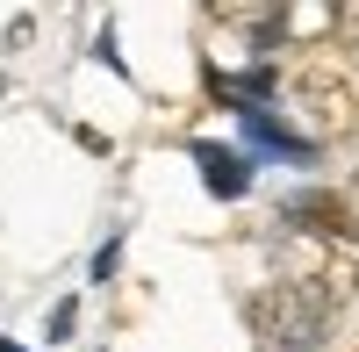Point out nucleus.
<instances>
[{
    "instance_id": "obj_2",
    "label": "nucleus",
    "mask_w": 359,
    "mask_h": 352,
    "mask_svg": "<svg viewBox=\"0 0 359 352\" xmlns=\"http://www.w3.org/2000/svg\"><path fill=\"white\" fill-rule=\"evenodd\" d=\"M287 101H294V115H302L316 137H352L359 130V79L338 57H309V65L287 79Z\"/></svg>"
},
{
    "instance_id": "obj_3",
    "label": "nucleus",
    "mask_w": 359,
    "mask_h": 352,
    "mask_svg": "<svg viewBox=\"0 0 359 352\" xmlns=\"http://www.w3.org/2000/svg\"><path fill=\"white\" fill-rule=\"evenodd\" d=\"M287 223L316 230V238H352V230H359V209H352V194H331V187H302V194L287 201Z\"/></svg>"
},
{
    "instance_id": "obj_4",
    "label": "nucleus",
    "mask_w": 359,
    "mask_h": 352,
    "mask_svg": "<svg viewBox=\"0 0 359 352\" xmlns=\"http://www.w3.org/2000/svg\"><path fill=\"white\" fill-rule=\"evenodd\" d=\"M194 158L208 165V187H216V194H245V180H252V172H245V158H237V151H216V144H201Z\"/></svg>"
},
{
    "instance_id": "obj_1",
    "label": "nucleus",
    "mask_w": 359,
    "mask_h": 352,
    "mask_svg": "<svg viewBox=\"0 0 359 352\" xmlns=\"http://www.w3.org/2000/svg\"><path fill=\"white\" fill-rule=\"evenodd\" d=\"M331 287H323L316 273L309 280H273V287H259L252 295V331L266 338V352H309L323 345V331H331Z\"/></svg>"
},
{
    "instance_id": "obj_5",
    "label": "nucleus",
    "mask_w": 359,
    "mask_h": 352,
    "mask_svg": "<svg viewBox=\"0 0 359 352\" xmlns=\"http://www.w3.org/2000/svg\"><path fill=\"white\" fill-rule=\"evenodd\" d=\"M352 209H359V172H352Z\"/></svg>"
}]
</instances>
